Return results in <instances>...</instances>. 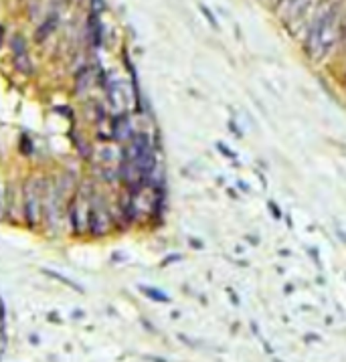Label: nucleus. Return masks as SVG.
<instances>
[{
    "label": "nucleus",
    "mask_w": 346,
    "mask_h": 362,
    "mask_svg": "<svg viewBox=\"0 0 346 362\" xmlns=\"http://www.w3.org/2000/svg\"><path fill=\"white\" fill-rule=\"evenodd\" d=\"M338 47L346 49V14L340 16V24H338Z\"/></svg>",
    "instance_id": "ddd939ff"
},
{
    "label": "nucleus",
    "mask_w": 346,
    "mask_h": 362,
    "mask_svg": "<svg viewBox=\"0 0 346 362\" xmlns=\"http://www.w3.org/2000/svg\"><path fill=\"white\" fill-rule=\"evenodd\" d=\"M20 152L22 154H30L32 152V144H30V140L24 136V138H20Z\"/></svg>",
    "instance_id": "f3484780"
},
{
    "label": "nucleus",
    "mask_w": 346,
    "mask_h": 362,
    "mask_svg": "<svg viewBox=\"0 0 346 362\" xmlns=\"http://www.w3.org/2000/svg\"><path fill=\"white\" fill-rule=\"evenodd\" d=\"M190 245H192V247H202V243H198V241H194V239H190Z\"/></svg>",
    "instance_id": "412c9836"
},
{
    "label": "nucleus",
    "mask_w": 346,
    "mask_h": 362,
    "mask_svg": "<svg viewBox=\"0 0 346 362\" xmlns=\"http://www.w3.org/2000/svg\"><path fill=\"white\" fill-rule=\"evenodd\" d=\"M110 126H112V140H116V142H130L132 140L134 132H132V122H130L128 114L118 112L112 118Z\"/></svg>",
    "instance_id": "39448f33"
},
{
    "label": "nucleus",
    "mask_w": 346,
    "mask_h": 362,
    "mask_svg": "<svg viewBox=\"0 0 346 362\" xmlns=\"http://www.w3.org/2000/svg\"><path fill=\"white\" fill-rule=\"evenodd\" d=\"M340 2L328 0L310 20L302 39V51L310 61H324L334 47H338V24H340Z\"/></svg>",
    "instance_id": "f257e3e1"
},
{
    "label": "nucleus",
    "mask_w": 346,
    "mask_h": 362,
    "mask_svg": "<svg viewBox=\"0 0 346 362\" xmlns=\"http://www.w3.org/2000/svg\"><path fill=\"white\" fill-rule=\"evenodd\" d=\"M142 292H144L146 296H150L152 300H156V302H168V300H170L166 294H162V292H158V289H154V287H142Z\"/></svg>",
    "instance_id": "f8f14e48"
},
{
    "label": "nucleus",
    "mask_w": 346,
    "mask_h": 362,
    "mask_svg": "<svg viewBox=\"0 0 346 362\" xmlns=\"http://www.w3.org/2000/svg\"><path fill=\"white\" fill-rule=\"evenodd\" d=\"M45 178H32L26 182L24 192H22V214L26 219L28 227H37L41 223L43 214V188H45Z\"/></svg>",
    "instance_id": "7ed1b4c3"
},
{
    "label": "nucleus",
    "mask_w": 346,
    "mask_h": 362,
    "mask_svg": "<svg viewBox=\"0 0 346 362\" xmlns=\"http://www.w3.org/2000/svg\"><path fill=\"white\" fill-rule=\"evenodd\" d=\"M198 10H200V12H202V16L206 18L209 26H211V28H215V30H219V22H217V18H215L213 10H211L206 4H202V2H198Z\"/></svg>",
    "instance_id": "9b49d317"
},
{
    "label": "nucleus",
    "mask_w": 346,
    "mask_h": 362,
    "mask_svg": "<svg viewBox=\"0 0 346 362\" xmlns=\"http://www.w3.org/2000/svg\"><path fill=\"white\" fill-rule=\"evenodd\" d=\"M57 24H59V14H57V12H51V14L43 20V24L37 28V32H34V41H37V43H43V41L57 28Z\"/></svg>",
    "instance_id": "6e6552de"
},
{
    "label": "nucleus",
    "mask_w": 346,
    "mask_h": 362,
    "mask_svg": "<svg viewBox=\"0 0 346 362\" xmlns=\"http://www.w3.org/2000/svg\"><path fill=\"white\" fill-rule=\"evenodd\" d=\"M87 30H89L91 45H93V47H99V45L103 43V24H101V20H99V14H97V12H91V14H89Z\"/></svg>",
    "instance_id": "0eeeda50"
},
{
    "label": "nucleus",
    "mask_w": 346,
    "mask_h": 362,
    "mask_svg": "<svg viewBox=\"0 0 346 362\" xmlns=\"http://www.w3.org/2000/svg\"><path fill=\"white\" fill-rule=\"evenodd\" d=\"M282 2H284V0H273V10H280V6H282Z\"/></svg>",
    "instance_id": "aec40b11"
},
{
    "label": "nucleus",
    "mask_w": 346,
    "mask_h": 362,
    "mask_svg": "<svg viewBox=\"0 0 346 362\" xmlns=\"http://www.w3.org/2000/svg\"><path fill=\"white\" fill-rule=\"evenodd\" d=\"M103 8H106V2H103V0H91V12L101 14V12H103Z\"/></svg>",
    "instance_id": "a211bd4d"
},
{
    "label": "nucleus",
    "mask_w": 346,
    "mask_h": 362,
    "mask_svg": "<svg viewBox=\"0 0 346 362\" xmlns=\"http://www.w3.org/2000/svg\"><path fill=\"white\" fill-rule=\"evenodd\" d=\"M229 130L239 138V140H243L245 136H243V130L239 128V124H237V120H229Z\"/></svg>",
    "instance_id": "2eb2a0df"
},
{
    "label": "nucleus",
    "mask_w": 346,
    "mask_h": 362,
    "mask_svg": "<svg viewBox=\"0 0 346 362\" xmlns=\"http://www.w3.org/2000/svg\"><path fill=\"white\" fill-rule=\"evenodd\" d=\"M93 81H95V73H93L89 67H81V69L77 71V79H75V93H77V95L87 93V91L91 89Z\"/></svg>",
    "instance_id": "423d86ee"
},
{
    "label": "nucleus",
    "mask_w": 346,
    "mask_h": 362,
    "mask_svg": "<svg viewBox=\"0 0 346 362\" xmlns=\"http://www.w3.org/2000/svg\"><path fill=\"white\" fill-rule=\"evenodd\" d=\"M112 229H114L112 210L106 206V202L99 194H93L91 196V208H89V233L93 237H103Z\"/></svg>",
    "instance_id": "20e7f679"
},
{
    "label": "nucleus",
    "mask_w": 346,
    "mask_h": 362,
    "mask_svg": "<svg viewBox=\"0 0 346 362\" xmlns=\"http://www.w3.org/2000/svg\"><path fill=\"white\" fill-rule=\"evenodd\" d=\"M267 208L271 210V214H273V219H275V221H282V219H284V214H282V210L278 208V204H275L273 200H269V202H267Z\"/></svg>",
    "instance_id": "dca6fc26"
},
{
    "label": "nucleus",
    "mask_w": 346,
    "mask_h": 362,
    "mask_svg": "<svg viewBox=\"0 0 346 362\" xmlns=\"http://www.w3.org/2000/svg\"><path fill=\"white\" fill-rule=\"evenodd\" d=\"M217 150H219L225 158H231V160H235V158H237V154H235V152H233V150H231L225 142H217Z\"/></svg>",
    "instance_id": "4468645a"
},
{
    "label": "nucleus",
    "mask_w": 346,
    "mask_h": 362,
    "mask_svg": "<svg viewBox=\"0 0 346 362\" xmlns=\"http://www.w3.org/2000/svg\"><path fill=\"white\" fill-rule=\"evenodd\" d=\"M91 182H83L79 190L73 194L69 202V221L75 235H83L89 231V208H91V196H93Z\"/></svg>",
    "instance_id": "f03ea898"
},
{
    "label": "nucleus",
    "mask_w": 346,
    "mask_h": 362,
    "mask_svg": "<svg viewBox=\"0 0 346 362\" xmlns=\"http://www.w3.org/2000/svg\"><path fill=\"white\" fill-rule=\"evenodd\" d=\"M10 47H12V55H24L28 53V47H26V39L22 34H14L12 41H10Z\"/></svg>",
    "instance_id": "9d476101"
},
{
    "label": "nucleus",
    "mask_w": 346,
    "mask_h": 362,
    "mask_svg": "<svg viewBox=\"0 0 346 362\" xmlns=\"http://www.w3.org/2000/svg\"><path fill=\"white\" fill-rule=\"evenodd\" d=\"M237 186H239V188H241V190H243V192H249V186H247V184H245V182H237Z\"/></svg>",
    "instance_id": "6ab92c4d"
},
{
    "label": "nucleus",
    "mask_w": 346,
    "mask_h": 362,
    "mask_svg": "<svg viewBox=\"0 0 346 362\" xmlns=\"http://www.w3.org/2000/svg\"><path fill=\"white\" fill-rule=\"evenodd\" d=\"M12 63H14V69H16V71H20L22 75H30V73L34 71V67H32V61H30V55H28V53H24V55H16V57L12 59Z\"/></svg>",
    "instance_id": "1a4fd4ad"
}]
</instances>
